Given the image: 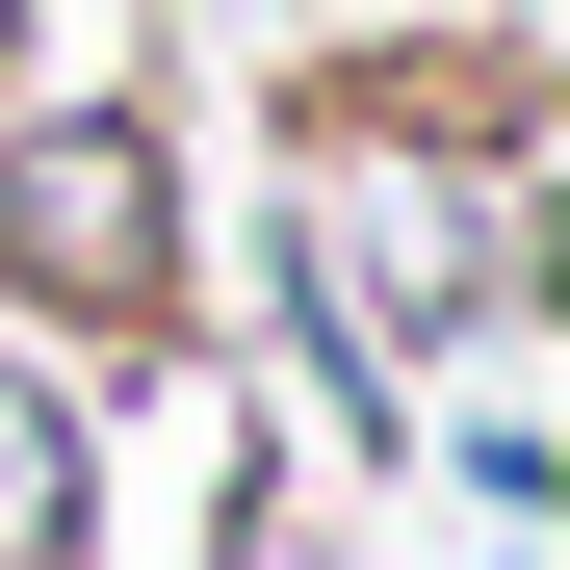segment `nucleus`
I'll list each match as a JSON object with an SVG mask.
<instances>
[{
  "instance_id": "1",
  "label": "nucleus",
  "mask_w": 570,
  "mask_h": 570,
  "mask_svg": "<svg viewBox=\"0 0 570 570\" xmlns=\"http://www.w3.org/2000/svg\"><path fill=\"white\" fill-rule=\"evenodd\" d=\"M0 337H52V363L208 337V181H181V105H156V78L0 105Z\"/></svg>"
},
{
  "instance_id": "2",
  "label": "nucleus",
  "mask_w": 570,
  "mask_h": 570,
  "mask_svg": "<svg viewBox=\"0 0 570 570\" xmlns=\"http://www.w3.org/2000/svg\"><path fill=\"white\" fill-rule=\"evenodd\" d=\"M0 570H105L78 544V363L0 337Z\"/></svg>"
},
{
  "instance_id": "3",
  "label": "nucleus",
  "mask_w": 570,
  "mask_h": 570,
  "mask_svg": "<svg viewBox=\"0 0 570 570\" xmlns=\"http://www.w3.org/2000/svg\"><path fill=\"white\" fill-rule=\"evenodd\" d=\"M441 466H466V519H519V544H544V519H570V441H544V415H466V441H441Z\"/></svg>"
}]
</instances>
